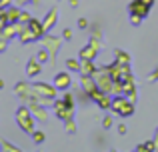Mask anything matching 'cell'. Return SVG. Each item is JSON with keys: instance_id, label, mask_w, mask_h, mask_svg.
I'll return each instance as SVG.
<instances>
[{"instance_id": "obj_12", "label": "cell", "mask_w": 158, "mask_h": 152, "mask_svg": "<svg viewBox=\"0 0 158 152\" xmlns=\"http://www.w3.org/2000/svg\"><path fill=\"white\" fill-rule=\"evenodd\" d=\"M64 104L68 106V108H72V96H70V94H66V96H64Z\"/></svg>"}, {"instance_id": "obj_5", "label": "cell", "mask_w": 158, "mask_h": 152, "mask_svg": "<svg viewBox=\"0 0 158 152\" xmlns=\"http://www.w3.org/2000/svg\"><path fill=\"white\" fill-rule=\"evenodd\" d=\"M34 90L42 92L44 96H46V98H50V100L54 98V94H56V92H54V88H50V86H46V84H36V86H34Z\"/></svg>"}, {"instance_id": "obj_15", "label": "cell", "mask_w": 158, "mask_h": 152, "mask_svg": "<svg viewBox=\"0 0 158 152\" xmlns=\"http://www.w3.org/2000/svg\"><path fill=\"white\" fill-rule=\"evenodd\" d=\"M78 26L84 28V26H86V20H84V18H80V20H78Z\"/></svg>"}, {"instance_id": "obj_3", "label": "cell", "mask_w": 158, "mask_h": 152, "mask_svg": "<svg viewBox=\"0 0 158 152\" xmlns=\"http://www.w3.org/2000/svg\"><path fill=\"white\" fill-rule=\"evenodd\" d=\"M148 8H150V6H146L142 0H134V2L130 4V12H132V14H136V16H140V18L148 14Z\"/></svg>"}, {"instance_id": "obj_13", "label": "cell", "mask_w": 158, "mask_h": 152, "mask_svg": "<svg viewBox=\"0 0 158 152\" xmlns=\"http://www.w3.org/2000/svg\"><path fill=\"white\" fill-rule=\"evenodd\" d=\"M34 140H36V142H42V140H44V134H42V132H34Z\"/></svg>"}, {"instance_id": "obj_4", "label": "cell", "mask_w": 158, "mask_h": 152, "mask_svg": "<svg viewBox=\"0 0 158 152\" xmlns=\"http://www.w3.org/2000/svg\"><path fill=\"white\" fill-rule=\"evenodd\" d=\"M54 82H56V88H60V90H66L70 86V76L66 74V72H60L56 78H54Z\"/></svg>"}, {"instance_id": "obj_18", "label": "cell", "mask_w": 158, "mask_h": 152, "mask_svg": "<svg viewBox=\"0 0 158 152\" xmlns=\"http://www.w3.org/2000/svg\"><path fill=\"white\" fill-rule=\"evenodd\" d=\"M0 88H4V82L2 80H0Z\"/></svg>"}, {"instance_id": "obj_14", "label": "cell", "mask_w": 158, "mask_h": 152, "mask_svg": "<svg viewBox=\"0 0 158 152\" xmlns=\"http://www.w3.org/2000/svg\"><path fill=\"white\" fill-rule=\"evenodd\" d=\"M64 38L70 40V38H72V32H70V30H64Z\"/></svg>"}, {"instance_id": "obj_16", "label": "cell", "mask_w": 158, "mask_h": 152, "mask_svg": "<svg viewBox=\"0 0 158 152\" xmlns=\"http://www.w3.org/2000/svg\"><path fill=\"white\" fill-rule=\"evenodd\" d=\"M104 126H106V128H110V126H112V120H110V118H106V120H104Z\"/></svg>"}, {"instance_id": "obj_17", "label": "cell", "mask_w": 158, "mask_h": 152, "mask_svg": "<svg viewBox=\"0 0 158 152\" xmlns=\"http://www.w3.org/2000/svg\"><path fill=\"white\" fill-rule=\"evenodd\" d=\"M144 4H146V6H152V2H154V0H142Z\"/></svg>"}, {"instance_id": "obj_11", "label": "cell", "mask_w": 158, "mask_h": 152, "mask_svg": "<svg viewBox=\"0 0 158 152\" xmlns=\"http://www.w3.org/2000/svg\"><path fill=\"white\" fill-rule=\"evenodd\" d=\"M6 18H8V14H4V12H2V14H0V30L6 26Z\"/></svg>"}, {"instance_id": "obj_1", "label": "cell", "mask_w": 158, "mask_h": 152, "mask_svg": "<svg viewBox=\"0 0 158 152\" xmlns=\"http://www.w3.org/2000/svg\"><path fill=\"white\" fill-rule=\"evenodd\" d=\"M16 120H18V124L24 128V132L34 134V122H32V114L28 112L26 108H18V112H16Z\"/></svg>"}, {"instance_id": "obj_7", "label": "cell", "mask_w": 158, "mask_h": 152, "mask_svg": "<svg viewBox=\"0 0 158 152\" xmlns=\"http://www.w3.org/2000/svg\"><path fill=\"white\" fill-rule=\"evenodd\" d=\"M54 18H56V10H52L50 14L46 16V20H44V30H48V28L54 24Z\"/></svg>"}, {"instance_id": "obj_6", "label": "cell", "mask_w": 158, "mask_h": 152, "mask_svg": "<svg viewBox=\"0 0 158 152\" xmlns=\"http://www.w3.org/2000/svg\"><path fill=\"white\" fill-rule=\"evenodd\" d=\"M26 72H28V76H36V74L40 72V64H38V62H34V60H30V62H28Z\"/></svg>"}, {"instance_id": "obj_2", "label": "cell", "mask_w": 158, "mask_h": 152, "mask_svg": "<svg viewBox=\"0 0 158 152\" xmlns=\"http://www.w3.org/2000/svg\"><path fill=\"white\" fill-rule=\"evenodd\" d=\"M112 110H114L116 114H120V116H130V114L134 112V106L128 100H124V98H116V100L112 102Z\"/></svg>"}, {"instance_id": "obj_9", "label": "cell", "mask_w": 158, "mask_h": 152, "mask_svg": "<svg viewBox=\"0 0 158 152\" xmlns=\"http://www.w3.org/2000/svg\"><path fill=\"white\" fill-rule=\"evenodd\" d=\"M66 66H68L70 70H80V64H78L76 60H66Z\"/></svg>"}, {"instance_id": "obj_8", "label": "cell", "mask_w": 158, "mask_h": 152, "mask_svg": "<svg viewBox=\"0 0 158 152\" xmlns=\"http://www.w3.org/2000/svg\"><path fill=\"white\" fill-rule=\"evenodd\" d=\"M94 54H96V50H94L92 46H88V48H84V52H82V58L92 60V58H94Z\"/></svg>"}, {"instance_id": "obj_10", "label": "cell", "mask_w": 158, "mask_h": 152, "mask_svg": "<svg viewBox=\"0 0 158 152\" xmlns=\"http://www.w3.org/2000/svg\"><path fill=\"white\" fill-rule=\"evenodd\" d=\"M156 146H154V142H146V144H140L138 146V150H154Z\"/></svg>"}]
</instances>
